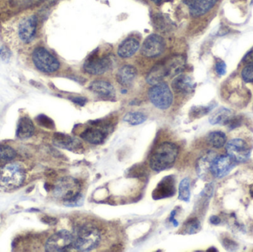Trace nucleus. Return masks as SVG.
<instances>
[{
  "label": "nucleus",
  "mask_w": 253,
  "mask_h": 252,
  "mask_svg": "<svg viewBox=\"0 0 253 252\" xmlns=\"http://www.w3.org/2000/svg\"><path fill=\"white\" fill-rule=\"evenodd\" d=\"M236 166V162L229 155H216L211 164V175L215 178H222L227 176Z\"/></svg>",
  "instance_id": "10"
},
{
  "label": "nucleus",
  "mask_w": 253,
  "mask_h": 252,
  "mask_svg": "<svg viewBox=\"0 0 253 252\" xmlns=\"http://www.w3.org/2000/svg\"><path fill=\"white\" fill-rule=\"evenodd\" d=\"M175 181L172 176H167L161 181L153 192L155 200L168 198L175 194Z\"/></svg>",
  "instance_id": "17"
},
{
  "label": "nucleus",
  "mask_w": 253,
  "mask_h": 252,
  "mask_svg": "<svg viewBox=\"0 0 253 252\" xmlns=\"http://www.w3.org/2000/svg\"><path fill=\"white\" fill-rule=\"evenodd\" d=\"M32 58L34 65L43 73H54L60 68L58 60L44 47L35 49Z\"/></svg>",
  "instance_id": "7"
},
{
  "label": "nucleus",
  "mask_w": 253,
  "mask_h": 252,
  "mask_svg": "<svg viewBox=\"0 0 253 252\" xmlns=\"http://www.w3.org/2000/svg\"><path fill=\"white\" fill-rule=\"evenodd\" d=\"M179 147L172 142H164L156 147L149 158V167L155 172H161L175 163Z\"/></svg>",
  "instance_id": "2"
},
{
  "label": "nucleus",
  "mask_w": 253,
  "mask_h": 252,
  "mask_svg": "<svg viewBox=\"0 0 253 252\" xmlns=\"http://www.w3.org/2000/svg\"><path fill=\"white\" fill-rule=\"evenodd\" d=\"M149 100L156 108L167 109L169 108L173 101V96L169 86L166 83L153 85L148 91Z\"/></svg>",
  "instance_id": "6"
},
{
  "label": "nucleus",
  "mask_w": 253,
  "mask_h": 252,
  "mask_svg": "<svg viewBox=\"0 0 253 252\" xmlns=\"http://www.w3.org/2000/svg\"><path fill=\"white\" fill-rule=\"evenodd\" d=\"M100 121L97 124L92 125L93 126L87 128L82 132L81 138L85 142L92 145H99L104 143L110 131L108 125H101Z\"/></svg>",
  "instance_id": "12"
},
{
  "label": "nucleus",
  "mask_w": 253,
  "mask_h": 252,
  "mask_svg": "<svg viewBox=\"0 0 253 252\" xmlns=\"http://www.w3.org/2000/svg\"><path fill=\"white\" fill-rule=\"evenodd\" d=\"M146 115L141 112H130L125 114L123 121L132 126L141 125L147 120Z\"/></svg>",
  "instance_id": "28"
},
{
  "label": "nucleus",
  "mask_w": 253,
  "mask_h": 252,
  "mask_svg": "<svg viewBox=\"0 0 253 252\" xmlns=\"http://www.w3.org/2000/svg\"><path fill=\"white\" fill-rule=\"evenodd\" d=\"M215 155H216V153L212 152V151H210L206 155L201 157L198 160V163H197L196 170L197 174L200 178L204 179V178H206L208 172H210V169H211V162H212V160L213 159Z\"/></svg>",
  "instance_id": "25"
},
{
  "label": "nucleus",
  "mask_w": 253,
  "mask_h": 252,
  "mask_svg": "<svg viewBox=\"0 0 253 252\" xmlns=\"http://www.w3.org/2000/svg\"><path fill=\"white\" fill-rule=\"evenodd\" d=\"M139 42L133 37L124 40L118 48V55L122 58H130L138 51Z\"/></svg>",
  "instance_id": "22"
},
{
  "label": "nucleus",
  "mask_w": 253,
  "mask_h": 252,
  "mask_svg": "<svg viewBox=\"0 0 253 252\" xmlns=\"http://www.w3.org/2000/svg\"><path fill=\"white\" fill-rule=\"evenodd\" d=\"M70 100H71L73 103L77 104V105H80V106H84V105L87 103V99L82 97V96H77V97L71 98Z\"/></svg>",
  "instance_id": "35"
},
{
  "label": "nucleus",
  "mask_w": 253,
  "mask_h": 252,
  "mask_svg": "<svg viewBox=\"0 0 253 252\" xmlns=\"http://www.w3.org/2000/svg\"><path fill=\"white\" fill-rule=\"evenodd\" d=\"M137 76V70L133 66L125 65L119 68L116 74V80L121 85L128 87L132 85Z\"/></svg>",
  "instance_id": "20"
},
{
  "label": "nucleus",
  "mask_w": 253,
  "mask_h": 252,
  "mask_svg": "<svg viewBox=\"0 0 253 252\" xmlns=\"http://www.w3.org/2000/svg\"><path fill=\"white\" fill-rule=\"evenodd\" d=\"M168 73V77H175L185 70L186 60L182 55H173L163 62Z\"/></svg>",
  "instance_id": "16"
},
{
  "label": "nucleus",
  "mask_w": 253,
  "mask_h": 252,
  "mask_svg": "<svg viewBox=\"0 0 253 252\" xmlns=\"http://www.w3.org/2000/svg\"><path fill=\"white\" fill-rule=\"evenodd\" d=\"M210 221H211V223L213 224V225H218V224L221 223V219H220L218 216L213 215L211 217Z\"/></svg>",
  "instance_id": "38"
},
{
  "label": "nucleus",
  "mask_w": 253,
  "mask_h": 252,
  "mask_svg": "<svg viewBox=\"0 0 253 252\" xmlns=\"http://www.w3.org/2000/svg\"><path fill=\"white\" fill-rule=\"evenodd\" d=\"M171 86L175 93L188 94L193 91L195 84L190 76L185 74H179L174 78Z\"/></svg>",
  "instance_id": "18"
},
{
  "label": "nucleus",
  "mask_w": 253,
  "mask_h": 252,
  "mask_svg": "<svg viewBox=\"0 0 253 252\" xmlns=\"http://www.w3.org/2000/svg\"><path fill=\"white\" fill-rule=\"evenodd\" d=\"M201 230V223L197 218H192L185 223V231L189 234L198 232Z\"/></svg>",
  "instance_id": "31"
},
{
  "label": "nucleus",
  "mask_w": 253,
  "mask_h": 252,
  "mask_svg": "<svg viewBox=\"0 0 253 252\" xmlns=\"http://www.w3.org/2000/svg\"><path fill=\"white\" fill-rule=\"evenodd\" d=\"M42 220L43 222L47 223V224H50V225H54V224L57 223V219L53 218V217H46L43 218Z\"/></svg>",
  "instance_id": "37"
},
{
  "label": "nucleus",
  "mask_w": 253,
  "mask_h": 252,
  "mask_svg": "<svg viewBox=\"0 0 253 252\" xmlns=\"http://www.w3.org/2000/svg\"><path fill=\"white\" fill-rule=\"evenodd\" d=\"M151 1L154 2L155 4H156V5H160V4L163 2L164 0H151Z\"/></svg>",
  "instance_id": "40"
},
{
  "label": "nucleus",
  "mask_w": 253,
  "mask_h": 252,
  "mask_svg": "<svg viewBox=\"0 0 253 252\" xmlns=\"http://www.w3.org/2000/svg\"><path fill=\"white\" fill-rule=\"evenodd\" d=\"M244 63L247 64H253V50H250L243 60Z\"/></svg>",
  "instance_id": "36"
},
{
  "label": "nucleus",
  "mask_w": 253,
  "mask_h": 252,
  "mask_svg": "<svg viewBox=\"0 0 253 252\" xmlns=\"http://www.w3.org/2000/svg\"><path fill=\"white\" fill-rule=\"evenodd\" d=\"M235 117L233 111L226 107H221L215 111L209 119L211 125H227Z\"/></svg>",
  "instance_id": "21"
},
{
  "label": "nucleus",
  "mask_w": 253,
  "mask_h": 252,
  "mask_svg": "<svg viewBox=\"0 0 253 252\" xmlns=\"http://www.w3.org/2000/svg\"><path fill=\"white\" fill-rule=\"evenodd\" d=\"M215 70L219 76H224L227 72V66L222 60H218L215 63Z\"/></svg>",
  "instance_id": "34"
},
{
  "label": "nucleus",
  "mask_w": 253,
  "mask_h": 252,
  "mask_svg": "<svg viewBox=\"0 0 253 252\" xmlns=\"http://www.w3.org/2000/svg\"><path fill=\"white\" fill-rule=\"evenodd\" d=\"M46 252H68L73 248V235L67 230H61L49 237L45 243Z\"/></svg>",
  "instance_id": "9"
},
{
  "label": "nucleus",
  "mask_w": 253,
  "mask_h": 252,
  "mask_svg": "<svg viewBox=\"0 0 253 252\" xmlns=\"http://www.w3.org/2000/svg\"><path fill=\"white\" fill-rule=\"evenodd\" d=\"M34 131L35 127L30 118L22 117L20 119L17 125V138L21 140L28 139L34 135Z\"/></svg>",
  "instance_id": "23"
},
{
  "label": "nucleus",
  "mask_w": 253,
  "mask_h": 252,
  "mask_svg": "<svg viewBox=\"0 0 253 252\" xmlns=\"http://www.w3.org/2000/svg\"><path fill=\"white\" fill-rule=\"evenodd\" d=\"M113 61L111 55L99 56L96 49L87 57L84 62L83 68L86 73L90 75H102L113 67Z\"/></svg>",
  "instance_id": "5"
},
{
  "label": "nucleus",
  "mask_w": 253,
  "mask_h": 252,
  "mask_svg": "<svg viewBox=\"0 0 253 252\" xmlns=\"http://www.w3.org/2000/svg\"><path fill=\"white\" fill-rule=\"evenodd\" d=\"M165 49V42L161 36L151 34L147 37L141 47V53L148 58L159 57Z\"/></svg>",
  "instance_id": "11"
},
{
  "label": "nucleus",
  "mask_w": 253,
  "mask_h": 252,
  "mask_svg": "<svg viewBox=\"0 0 253 252\" xmlns=\"http://www.w3.org/2000/svg\"><path fill=\"white\" fill-rule=\"evenodd\" d=\"M17 157V152L11 147L0 145V167L11 163Z\"/></svg>",
  "instance_id": "27"
},
{
  "label": "nucleus",
  "mask_w": 253,
  "mask_h": 252,
  "mask_svg": "<svg viewBox=\"0 0 253 252\" xmlns=\"http://www.w3.org/2000/svg\"><path fill=\"white\" fill-rule=\"evenodd\" d=\"M241 77L247 83L253 82V64H248L243 69L241 72Z\"/></svg>",
  "instance_id": "33"
},
{
  "label": "nucleus",
  "mask_w": 253,
  "mask_h": 252,
  "mask_svg": "<svg viewBox=\"0 0 253 252\" xmlns=\"http://www.w3.org/2000/svg\"><path fill=\"white\" fill-rule=\"evenodd\" d=\"M179 199L185 202H189L190 199V181L185 178L179 185Z\"/></svg>",
  "instance_id": "29"
},
{
  "label": "nucleus",
  "mask_w": 253,
  "mask_h": 252,
  "mask_svg": "<svg viewBox=\"0 0 253 252\" xmlns=\"http://www.w3.org/2000/svg\"><path fill=\"white\" fill-rule=\"evenodd\" d=\"M192 17H200L208 13L218 0H184Z\"/></svg>",
  "instance_id": "15"
},
{
  "label": "nucleus",
  "mask_w": 253,
  "mask_h": 252,
  "mask_svg": "<svg viewBox=\"0 0 253 252\" xmlns=\"http://www.w3.org/2000/svg\"><path fill=\"white\" fill-rule=\"evenodd\" d=\"M208 143L215 149H221L227 144V135L222 131H212L207 137Z\"/></svg>",
  "instance_id": "26"
},
{
  "label": "nucleus",
  "mask_w": 253,
  "mask_h": 252,
  "mask_svg": "<svg viewBox=\"0 0 253 252\" xmlns=\"http://www.w3.org/2000/svg\"><path fill=\"white\" fill-rule=\"evenodd\" d=\"M26 178L24 167L19 163H9L0 167V187L6 190L15 189L22 185Z\"/></svg>",
  "instance_id": "4"
},
{
  "label": "nucleus",
  "mask_w": 253,
  "mask_h": 252,
  "mask_svg": "<svg viewBox=\"0 0 253 252\" xmlns=\"http://www.w3.org/2000/svg\"><path fill=\"white\" fill-rule=\"evenodd\" d=\"M89 90L103 99L114 100L116 90L111 84L106 81L96 80L90 84Z\"/></svg>",
  "instance_id": "14"
},
{
  "label": "nucleus",
  "mask_w": 253,
  "mask_h": 252,
  "mask_svg": "<svg viewBox=\"0 0 253 252\" xmlns=\"http://www.w3.org/2000/svg\"><path fill=\"white\" fill-rule=\"evenodd\" d=\"M54 194L63 200L64 205L67 207H77L82 205L83 202L81 184L73 177L61 178L54 188Z\"/></svg>",
  "instance_id": "1"
},
{
  "label": "nucleus",
  "mask_w": 253,
  "mask_h": 252,
  "mask_svg": "<svg viewBox=\"0 0 253 252\" xmlns=\"http://www.w3.org/2000/svg\"><path fill=\"white\" fill-rule=\"evenodd\" d=\"M99 230L94 226L84 224L79 227L73 235V248L79 252L93 250L100 243Z\"/></svg>",
  "instance_id": "3"
},
{
  "label": "nucleus",
  "mask_w": 253,
  "mask_h": 252,
  "mask_svg": "<svg viewBox=\"0 0 253 252\" xmlns=\"http://www.w3.org/2000/svg\"><path fill=\"white\" fill-rule=\"evenodd\" d=\"M225 151L227 155H229L235 162L244 163L250 158L252 148L250 144L244 138H235L227 142Z\"/></svg>",
  "instance_id": "8"
},
{
  "label": "nucleus",
  "mask_w": 253,
  "mask_h": 252,
  "mask_svg": "<svg viewBox=\"0 0 253 252\" xmlns=\"http://www.w3.org/2000/svg\"><path fill=\"white\" fill-rule=\"evenodd\" d=\"M37 18L31 16L23 20L19 25V37L24 43L31 42L37 30Z\"/></svg>",
  "instance_id": "13"
},
{
  "label": "nucleus",
  "mask_w": 253,
  "mask_h": 252,
  "mask_svg": "<svg viewBox=\"0 0 253 252\" xmlns=\"http://www.w3.org/2000/svg\"><path fill=\"white\" fill-rule=\"evenodd\" d=\"M212 108H213V105L194 106L191 109L190 115L191 117L195 118V119L202 117V116L209 113L212 110Z\"/></svg>",
  "instance_id": "30"
},
{
  "label": "nucleus",
  "mask_w": 253,
  "mask_h": 252,
  "mask_svg": "<svg viewBox=\"0 0 253 252\" xmlns=\"http://www.w3.org/2000/svg\"><path fill=\"white\" fill-rule=\"evenodd\" d=\"M168 77L166 68L164 63L156 64L147 76V82L150 85L153 86L162 82V81Z\"/></svg>",
  "instance_id": "24"
},
{
  "label": "nucleus",
  "mask_w": 253,
  "mask_h": 252,
  "mask_svg": "<svg viewBox=\"0 0 253 252\" xmlns=\"http://www.w3.org/2000/svg\"><path fill=\"white\" fill-rule=\"evenodd\" d=\"M250 193L251 194L252 197L253 198V184L250 187Z\"/></svg>",
  "instance_id": "41"
},
{
  "label": "nucleus",
  "mask_w": 253,
  "mask_h": 252,
  "mask_svg": "<svg viewBox=\"0 0 253 252\" xmlns=\"http://www.w3.org/2000/svg\"><path fill=\"white\" fill-rule=\"evenodd\" d=\"M53 142L58 147L70 151L79 150L83 148L81 142L77 138H73L66 134L57 132L54 134Z\"/></svg>",
  "instance_id": "19"
},
{
  "label": "nucleus",
  "mask_w": 253,
  "mask_h": 252,
  "mask_svg": "<svg viewBox=\"0 0 253 252\" xmlns=\"http://www.w3.org/2000/svg\"><path fill=\"white\" fill-rule=\"evenodd\" d=\"M37 122L40 126L47 128V129H53L55 128V125L52 119H50V118L44 115H40L37 118Z\"/></svg>",
  "instance_id": "32"
},
{
  "label": "nucleus",
  "mask_w": 253,
  "mask_h": 252,
  "mask_svg": "<svg viewBox=\"0 0 253 252\" xmlns=\"http://www.w3.org/2000/svg\"><path fill=\"white\" fill-rule=\"evenodd\" d=\"M175 214H176V211H173L171 213L170 217H169V221L172 222V223H173V226H175V227H178L179 223H178L175 219Z\"/></svg>",
  "instance_id": "39"
}]
</instances>
